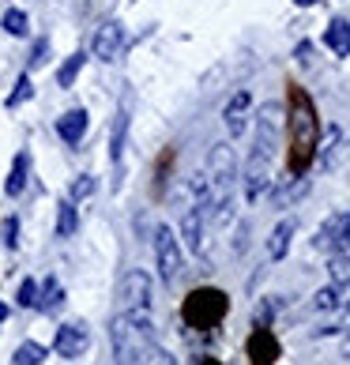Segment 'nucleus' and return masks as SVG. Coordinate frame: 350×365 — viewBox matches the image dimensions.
Returning <instances> with one entry per match:
<instances>
[{"mask_svg":"<svg viewBox=\"0 0 350 365\" xmlns=\"http://www.w3.org/2000/svg\"><path fill=\"white\" fill-rule=\"evenodd\" d=\"M272 162H275L272 151H264V147L252 143V155L245 162V200H249V204H257L260 192L272 185Z\"/></svg>","mask_w":350,"mask_h":365,"instance_id":"nucleus-5","label":"nucleus"},{"mask_svg":"<svg viewBox=\"0 0 350 365\" xmlns=\"http://www.w3.org/2000/svg\"><path fill=\"white\" fill-rule=\"evenodd\" d=\"M328 272H331V282H335V287H350V252L335 256Z\"/></svg>","mask_w":350,"mask_h":365,"instance_id":"nucleus-27","label":"nucleus"},{"mask_svg":"<svg viewBox=\"0 0 350 365\" xmlns=\"http://www.w3.org/2000/svg\"><path fill=\"white\" fill-rule=\"evenodd\" d=\"M346 237H350V215H346Z\"/></svg>","mask_w":350,"mask_h":365,"instance_id":"nucleus-37","label":"nucleus"},{"mask_svg":"<svg viewBox=\"0 0 350 365\" xmlns=\"http://www.w3.org/2000/svg\"><path fill=\"white\" fill-rule=\"evenodd\" d=\"M76 230H79L76 204H72V200H61V207H57V237H72Z\"/></svg>","mask_w":350,"mask_h":365,"instance_id":"nucleus-20","label":"nucleus"},{"mask_svg":"<svg viewBox=\"0 0 350 365\" xmlns=\"http://www.w3.org/2000/svg\"><path fill=\"white\" fill-rule=\"evenodd\" d=\"M87 346H91V331H87V324L83 320H76V324H61L57 328V339H53V350H57L61 358H83L87 354Z\"/></svg>","mask_w":350,"mask_h":365,"instance_id":"nucleus-8","label":"nucleus"},{"mask_svg":"<svg viewBox=\"0 0 350 365\" xmlns=\"http://www.w3.org/2000/svg\"><path fill=\"white\" fill-rule=\"evenodd\" d=\"M226 313H230V297L219 287H196V290H188L185 302H181V320L196 331L219 328Z\"/></svg>","mask_w":350,"mask_h":365,"instance_id":"nucleus-2","label":"nucleus"},{"mask_svg":"<svg viewBox=\"0 0 350 365\" xmlns=\"http://www.w3.org/2000/svg\"><path fill=\"white\" fill-rule=\"evenodd\" d=\"M294 230H298V222H294V219H282L272 234H267V256H272V260H282V256L290 252Z\"/></svg>","mask_w":350,"mask_h":365,"instance_id":"nucleus-16","label":"nucleus"},{"mask_svg":"<svg viewBox=\"0 0 350 365\" xmlns=\"http://www.w3.org/2000/svg\"><path fill=\"white\" fill-rule=\"evenodd\" d=\"M316 140H320V128H316L313 102H309L302 87L290 83V170L294 173L309 170V162L316 155Z\"/></svg>","mask_w":350,"mask_h":365,"instance_id":"nucleus-1","label":"nucleus"},{"mask_svg":"<svg viewBox=\"0 0 350 365\" xmlns=\"http://www.w3.org/2000/svg\"><path fill=\"white\" fill-rule=\"evenodd\" d=\"M316 249H350V237H346V215H331L324 222V230H316Z\"/></svg>","mask_w":350,"mask_h":365,"instance_id":"nucleus-13","label":"nucleus"},{"mask_svg":"<svg viewBox=\"0 0 350 365\" xmlns=\"http://www.w3.org/2000/svg\"><path fill=\"white\" fill-rule=\"evenodd\" d=\"M132 365H177V358L158 346L151 335H143V339L132 346Z\"/></svg>","mask_w":350,"mask_h":365,"instance_id":"nucleus-14","label":"nucleus"},{"mask_svg":"<svg viewBox=\"0 0 350 365\" xmlns=\"http://www.w3.org/2000/svg\"><path fill=\"white\" fill-rule=\"evenodd\" d=\"M46 53H49V38H38L34 53H31V68H42V64H46Z\"/></svg>","mask_w":350,"mask_h":365,"instance_id":"nucleus-32","label":"nucleus"},{"mask_svg":"<svg viewBox=\"0 0 350 365\" xmlns=\"http://www.w3.org/2000/svg\"><path fill=\"white\" fill-rule=\"evenodd\" d=\"M61 302H64L61 282H57V279H46V287H42V302H38V309H46V313H53V309H61Z\"/></svg>","mask_w":350,"mask_h":365,"instance_id":"nucleus-26","label":"nucleus"},{"mask_svg":"<svg viewBox=\"0 0 350 365\" xmlns=\"http://www.w3.org/2000/svg\"><path fill=\"white\" fill-rule=\"evenodd\" d=\"M26 173H31V158H26V151L16 155V162H11V173H8V181H4V196H23V188H26Z\"/></svg>","mask_w":350,"mask_h":365,"instance_id":"nucleus-19","label":"nucleus"},{"mask_svg":"<svg viewBox=\"0 0 350 365\" xmlns=\"http://www.w3.org/2000/svg\"><path fill=\"white\" fill-rule=\"evenodd\" d=\"M34 94V87H31V76H19V83H16V91L8 94V110H16V106H23L26 98Z\"/></svg>","mask_w":350,"mask_h":365,"instance_id":"nucleus-28","label":"nucleus"},{"mask_svg":"<svg viewBox=\"0 0 350 365\" xmlns=\"http://www.w3.org/2000/svg\"><path fill=\"white\" fill-rule=\"evenodd\" d=\"M294 4H298V8H313L316 0H294Z\"/></svg>","mask_w":350,"mask_h":365,"instance_id":"nucleus-35","label":"nucleus"},{"mask_svg":"<svg viewBox=\"0 0 350 365\" xmlns=\"http://www.w3.org/2000/svg\"><path fill=\"white\" fill-rule=\"evenodd\" d=\"M249 110H252V94H249V91H237L234 98L226 102L222 125H226V132H230V140H237L241 132H245V125H249Z\"/></svg>","mask_w":350,"mask_h":365,"instance_id":"nucleus-11","label":"nucleus"},{"mask_svg":"<svg viewBox=\"0 0 350 365\" xmlns=\"http://www.w3.org/2000/svg\"><path fill=\"white\" fill-rule=\"evenodd\" d=\"M19 305H23V309L38 305V282H34V279H23V282H19Z\"/></svg>","mask_w":350,"mask_h":365,"instance_id":"nucleus-30","label":"nucleus"},{"mask_svg":"<svg viewBox=\"0 0 350 365\" xmlns=\"http://www.w3.org/2000/svg\"><path fill=\"white\" fill-rule=\"evenodd\" d=\"M155 260H158V275H163L166 282H173L181 275L185 256H181V241H177V234H173L170 226L155 230Z\"/></svg>","mask_w":350,"mask_h":365,"instance_id":"nucleus-4","label":"nucleus"},{"mask_svg":"<svg viewBox=\"0 0 350 365\" xmlns=\"http://www.w3.org/2000/svg\"><path fill=\"white\" fill-rule=\"evenodd\" d=\"M343 354H346V358H350V331H346V335H343Z\"/></svg>","mask_w":350,"mask_h":365,"instance_id":"nucleus-33","label":"nucleus"},{"mask_svg":"<svg viewBox=\"0 0 350 365\" xmlns=\"http://www.w3.org/2000/svg\"><path fill=\"white\" fill-rule=\"evenodd\" d=\"M0 26L11 34V38H23L26 31H31V19H26V11H19V8H8L4 11V19H0Z\"/></svg>","mask_w":350,"mask_h":365,"instance_id":"nucleus-24","label":"nucleus"},{"mask_svg":"<svg viewBox=\"0 0 350 365\" xmlns=\"http://www.w3.org/2000/svg\"><path fill=\"white\" fill-rule=\"evenodd\" d=\"M324 46L335 53V57H350V23H346V19H331V23H328Z\"/></svg>","mask_w":350,"mask_h":365,"instance_id":"nucleus-17","label":"nucleus"},{"mask_svg":"<svg viewBox=\"0 0 350 365\" xmlns=\"http://www.w3.org/2000/svg\"><path fill=\"white\" fill-rule=\"evenodd\" d=\"M120 49H125V26H120L117 19H110V23H102L98 31H94V38H91V53L98 61H117L120 57Z\"/></svg>","mask_w":350,"mask_h":365,"instance_id":"nucleus-9","label":"nucleus"},{"mask_svg":"<svg viewBox=\"0 0 350 365\" xmlns=\"http://www.w3.org/2000/svg\"><path fill=\"white\" fill-rule=\"evenodd\" d=\"M282 125H287V117H282V106H279V102H264L260 113H257V147L279 155Z\"/></svg>","mask_w":350,"mask_h":365,"instance_id":"nucleus-7","label":"nucleus"},{"mask_svg":"<svg viewBox=\"0 0 350 365\" xmlns=\"http://www.w3.org/2000/svg\"><path fill=\"white\" fill-rule=\"evenodd\" d=\"M11 361L16 365H42L46 361V346L42 343H19L16 354H11Z\"/></svg>","mask_w":350,"mask_h":365,"instance_id":"nucleus-23","label":"nucleus"},{"mask_svg":"<svg viewBox=\"0 0 350 365\" xmlns=\"http://www.w3.org/2000/svg\"><path fill=\"white\" fill-rule=\"evenodd\" d=\"M87 110H68L64 117H57V136L64 140V143H79L87 136Z\"/></svg>","mask_w":350,"mask_h":365,"instance_id":"nucleus-15","label":"nucleus"},{"mask_svg":"<svg viewBox=\"0 0 350 365\" xmlns=\"http://www.w3.org/2000/svg\"><path fill=\"white\" fill-rule=\"evenodd\" d=\"M305 192H309V181L302 178V173H294V181H287L275 192V207H287V204H294V200H302Z\"/></svg>","mask_w":350,"mask_h":365,"instance_id":"nucleus-21","label":"nucleus"},{"mask_svg":"<svg viewBox=\"0 0 350 365\" xmlns=\"http://www.w3.org/2000/svg\"><path fill=\"white\" fill-rule=\"evenodd\" d=\"M4 320H8V305H4V302H0V324H4Z\"/></svg>","mask_w":350,"mask_h":365,"instance_id":"nucleus-36","label":"nucleus"},{"mask_svg":"<svg viewBox=\"0 0 350 365\" xmlns=\"http://www.w3.org/2000/svg\"><path fill=\"white\" fill-rule=\"evenodd\" d=\"M125 136H128V102H120V110L113 117V132H110V158H113V166H120V155H125Z\"/></svg>","mask_w":350,"mask_h":365,"instance_id":"nucleus-18","label":"nucleus"},{"mask_svg":"<svg viewBox=\"0 0 350 365\" xmlns=\"http://www.w3.org/2000/svg\"><path fill=\"white\" fill-rule=\"evenodd\" d=\"M91 192H94V178H91V173H83L79 181H72V188H68V200H72V204H79V200H87Z\"/></svg>","mask_w":350,"mask_h":365,"instance_id":"nucleus-29","label":"nucleus"},{"mask_svg":"<svg viewBox=\"0 0 350 365\" xmlns=\"http://www.w3.org/2000/svg\"><path fill=\"white\" fill-rule=\"evenodd\" d=\"M204 211L207 207H185L181 211V237H185V245H188V252H204V245H207V237H204Z\"/></svg>","mask_w":350,"mask_h":365,"instance_id":"nucleus-12","label":"nucleus"},{"mask_svg":"<svg viewBox=\"0 0 350 365\" xmlns=\"http://www.w3.org/2000/svg\"><path fill=\"white\" fill-rule=\"evenodd\" d=\"M279 339L272 335V328H264V324H257V331L249 335V343H245V358L249 365H275L279 361Z\"/></svg>","mask_w":350,"mask_h":365,"instance_id":"nucleus-10","label":"nucleus"},{"mask_svg":"<svg viewBox=\"0 0 350 365\" xmlns=\"http://www.w3.org/2000/svg\"><path fill=\"white\" fill-rule=\"evenodd\" d=\"M196 365H222V361H219V358H200Z\"/></svg>","mask_w":350,"mask_h":365,"instance_id":"nucleus-34","label":"nucleus"},{"mask_svg":"<svg viewBox=\"0 0 350 365\" xmlns=\"http://www.w3.org/2000/svg\"><path fill=\"white\" fill-rule=\"evenodd\" d=\"M207 181H211V188H215V196L234 192V181H237V155H234L230 143H215V147H211Z\"/></svg>","mask_w":350,"mask_h":365,"instance_id":"nucleus-3","label":"nucleus"},{"mask_svg":"<svg viewBox=\"0 0 350 365\" xmlns=\"http://www.w3.org/2000/svg\"><path fill=\"white\" fill-rule=\"evenodd\" d=\"M83 64H87V53H83V49L72 53V57L57 68V83H61V87H72V83H76V76L83 72Z\"/></svg>","mask_w":350,"mask_h":365,"instance_id":"nucleus-22","label":"nucleus"},{"mask_svg":"<svg viewBox=\"0 0 350 365\" xmlns=\"http://www.w3.org/2000/svg\"><path fill=\"white\" fill-rule=\"evenodd\" d=\"M339 305H343V287H324L313 294V309H320V313H331Z\"/></svg>","mask_w":350,"mask_h":365,"instance_id":"nucleus-25","label":"nucleus"},{"mask_svg":"<svg viewBox=\"0 0 350 365\" xmlns=\"http://www.w3.org/2000/svg\"><path fill=\"white\" fill-rule=\"evenodd\" d=\"M120 313H147L151 309V275L147 272H128L120 279Z\"/></svg>","mask_w":350,"mask_h":365,"instance_id":"nucleus-6","label":"nucleus"},{"mask_svg":"<svg viewBox=\"0 0 350 365\" xmlns=\"http://www.w3.org/2000/svg\"><path fill=\"white\" fill-rule=\"evenodd\" d=\"M4 245L8 249L19 245V219H16V215H8V219H4Z\"/></svg>","mask_w":350,"mask_h":365,"instance_id":"nucleus-31","label":"nucleus"}]
</instances>
